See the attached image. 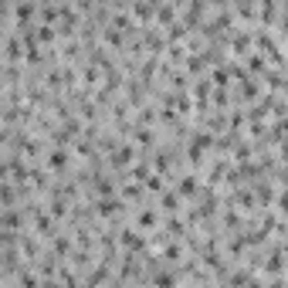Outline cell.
<instances>
[{"label": "cell", "mask_w": 288, "mask_h": 288, "mask_svg": "<svg viewBox=\"0 0 288 288\" xmlns=\"http://www.w3.org/2000/svg\"><path fill=\"white\" fill-rule=\"evenodd\" d=\"M133 156H136L133 146H119V149L112 153V166H119V170H122V166H129V163H133Z\"/></svg>", "instance_id": "3957f363"}, {"label": "cell", "mask_w": 288, "mask_h": 288, "mask_svg": "<svg viewBox=\"0 0 288 288\" xmlns=\"http://www.w3.org/2000/svg\"><path fill=\"white\" fill-rule=\"evenodd\" d=\"M163 207H166V211H170L173 217H176V211H180V193L166 190V193H163Z\"/></svg>", "instance_id": "8992f818"}, {"label": "cell", "mask_w": 288, "mask_h": 288, "mask_svg": "<svg viewBox=\"0 0 288 288\" xmlns=\"http://www.w3.org/2000/svg\"><path fill=\"white\" fill-rule=\"evenodd\" d=\"M146 190H153V193H166V190H163V180H159V176H149V180H146Z\"/></svg>", "instance_id": "7c38bea8"}, {"label": "cell", "mask_w": 288, "mask_h": 288, "mask_svg": "<svg viewBox=\"0 0 288 288\" xmlns=\"http://www.w3.org/2000/svg\"><path fill=\"white\" fill-rule=\"evenodd\" d=\"M163 258H166V261H180V258H183V248H180L176 241H170V244L163 248Z\"/></svg>", "instance_id": "9c48e42d"}, {"label": "cell", "mask_w": 288, "mask_h": 288, "mask_svg": "<svg viewBox=\"0 0 288 288\" xmlns=\"http://www.w3.org/2000/svg\"><path fill=\"white\" fill-rule=\"evenodd\" d=\"M20 288H38V278L27 275V268H24V275H20Z\"/></svg>", "instance_id": "4fadbf2b"}, {"label": "cell", "mask_w": 288, "mask_h": 288, "mask_svg": "<svg viewBox=\"0 0 288 288\" xmlns=\"http://www.w3.org/2000/svg\"><path fill=\"white\" fill-rule=\"evenodd\" d=\"M119 241H122V248L129 251V254H133V251H143V248H146V237H143V230H133V227L122 230V234H119Z\"/></svg>", "instance_id": "6da1fadb"}, {"label": "cell", "mask_w": 288, "mask_h": 288, "mask_svg": "<svg viewBox=\"0 0 288 288\" xmlns=\"http://www.w3.org/2000/svg\"><path fill=\"white\" fill-rule=\"evenodd\" d=\"M265 271H268V275H278V271H282V251L268 254V261H265Z\"/></svg>", "instance_id": "52a82bcc"}, {"label": "cell", "mask_w": 288, "mask_h": 288, "mask_svg": "<svg viewBox=\"0 0 288 288\" xmlns=\"http://www.w3.org/2000/svg\"><path fill=\"white\" fill-rule=\"evenodd\" d=\"M173 282H176V278H173L170 271H156V275H153V285L156 288H173Z\"/></svg>", "instance_id": "30bf717a"}, {"label": "cell", "mask_w": 288, "mask_h": 288, "mask_svg": "<svg viewBox=\"0 0 288 288\" xmlns=\"http://www.w3.org/2000/svg\"><path fill=\"white\" fill-rule=\"evenodd\" d=\"M166 230H170V234H183V220L170 217V220H166Z\"/></svg>", "instance_id": "5bb4252c"}, {"label": "cell", "mask_w": 288, "mask_h": 288, "mask_svg": "<svg viewBox=\"0 0 288 288\" xmlns=\"http://www.w3.org/2000/svg\"><path fill=\"white\" fill-rule=\"evenodd\" d=\"M156 224H159V214H156V211H149V207L139 211V217H136V230H153Z\"/></svg>", "instance_id": "7a4b0ae2"}, {"label": "cell", "mask_w": 288, "mask_h": 288, "mask_svg": "<svg viewBox=\"0 0 288 288\" xmlns=\"http://www.w3.org/2000/svg\"><path fill=\"white\" fill-rule=\"evenodd\" d=\"M176 193H180V197H197V193H200V180H197V176H183Z\"/></svg>", "instance_id": "277c9868"}, {"label": "cell", "mask_w": 288, "mask_h": 288, "mask_svg": "<svg viewBox=\"0 0 288 288\" xmlns=\"http://www.w3.org/2000/svg\"><path fill=\"white\" fill-rule=\"evenodd\" d=\"M122 197H126V200H143V187H139V183H126V187H122Z\"/></svg>", "instance_id": "ba28073f"}, {"label": "cell", "mask_w": 288, "mask_h": 288, "mask_svg": "<svg viewBox=\"0 0 288 288\" xmlns=\"http://www.w3.org/2000/svg\"><path fill=\"white\" fill-rule=\"evenodd\" d=\"M65 166H68V153H65V149H55V153H48V170L61 173Z\"/></svg>", "instance_id": "5b68a950"}, {"label": "cell", "mask_w": 288, "mask_h": 288, "mask_svg": "<svg viewBox=\"0 0 288 288\" xmlns=\"http://www.w3.org/2000/svg\"><path fill=\"white\" fill-rule=\"evenodd\" d=\"M248 68H251V72H265V58H261V55H251L248 58Z\"/></svg>", "instance_id": "8fae6325"}]
</instances>
